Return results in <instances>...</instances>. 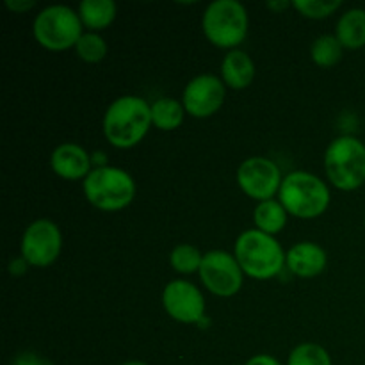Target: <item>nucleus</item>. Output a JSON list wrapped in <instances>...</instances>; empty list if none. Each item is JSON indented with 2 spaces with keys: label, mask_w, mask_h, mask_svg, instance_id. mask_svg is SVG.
Listing matches in <instances>:
<instances>
[{
  "label": "nucleus",
  "mask_w": 365,
  "mask_h": 365,
  "mask_svg": "<svg viewBox=\"0 0 365 365\" xmlns=\"http://www.w3.org/2000/svg\"><path fill=\"white\" fill-rule=\"evenodd\" d=\"M123 365H148V364L139 362V360H134V362H127V364H123Z\"/></svg>",
  "instance_id": "c756f323"
},
{
  "label": "nucleus",
  "mask_w": 365,
  "mask_h": 365,
  "mask_svg": "<svg viewBox=\"0 0 365 365\" xmlns=\"http://www.w3.org/2000/svg\"><path fill=\"white\" fill-rule=\"evenodd\" d=\"M225 82L214 75L195 77L184 89L182 103L192 118H209L220 110L225 102Z\"/></svg>",
  "instance_id": "f8f14e48"
},
{
  "label": "nucleus",
  "mask_w": 365,
  "mask_h": 365,
  "mask_svg": "<svg viewBox=\"0 0 365 365\" xmlns=\"http://www.w3.org/2000/svg\"><path fill=\"white\" fill-rule=\"evenodd\" d=\"M50 166L57 177L64 180H81L93 171L91 155L75 143H63L50 157Z\"/></svg>",
  "instance_id": "ddd939ff"
},
{
  "label": "nucleus",
  "mask_w": 365,
  "mask_h": 365,
  "mask_svg": "<svg viewBox=\"0 0 365 365\" xmlns=\"http://www.w3.org/2000/svg\"><path fill=\"white\" fill-rule=\"evenodd\" d=\"M200 278L203 285L220 298H230L242 287V269L237 259L223 250H214L203 255Z\"/></svg>",
  "instance_id": "6e6552de"
},
{
  "label": "nucleus",
  "mask_w": 365,
  "mask_h": 365,
  "mask_svg": "<svg viewBox=\"0 0 365 365\" xmlns=\"http://www.w3.org/2000/svg\"><path fill=\"white\" fill-rule=\"evenodd\" d=\"M246 365H282V364L269 355H257L253 356V359H250L248 362H246Z\"/></svg>",
  "instance_id": "cd10ccee"
},
{
  "label": "nucleus",
  "mask_w": 365,
  "mask_h": 365,
  "mask_svg": "<svg viewBox=\"0 0 365 365\" xmlns=\"http://www.w3.org/2000/svg\"><path fill=\"white\" fill-rule=\"evenodd\" d=\"M78 16L84 27L102 31L116 18V4L113 0H82L78 6Z\"/></svg>",
  "instance_id": "f3484780"
},
{
  "label": "nucleus",
  "mask_w": 365,
  "mask_h": 365,
  "mask_svg": "<svg viewBox=\"0 0 365 365\" xmlns=\"http://www.w3.org/2000/svg\"><path fill=\"white\" fill-rule=\"evenodd\" d=\"M328 180L341 191H355L365 184V143L353 135L334 139L324 153Z\"/></svg>",
  "instance_id": "20e7f679"
},
{
  "label": "nucleus",
  "mask_w": 365,
  "mask_h": 365,
  "mask_svg": "<svg viewBox=\"0 0 365 365\" xmlns=\"http://www.w3.org/2000/svg\"><path fill=\"white\" fill-rule=\"evenodd\" d=\"M312 61L321 68H330L342 59V45L335 36H321L310 48Z\"/></svg>",
  "instance_id": "aec40b11"
},
{
  "label": "nucleus",
  "mask_w": 365,
  "mask_h": 365,
  "mask_svg": "<svg viewBox=\"0 0 365 365\" xmlns=\"http://www.w3.org/2000/svg\"><path fill=\"white\" fill-rule=\"evenodd\" d=\"M327 262V252L314 242H299V245L292 246L285 257L289 271L299 278L317 277L324 271Z\"/></svg>",
  "instance_id": "4468645a"
},
{
  "label": "nucleus",
  "mask_w": 365,
  "mask_h": 365,
  "mask_svg": "<svg viewBox=\"0 0 365 365\" xmlns=\"http://www.w3.org/2000/svg\"><path fill=\"white\" fill-rule=\"evenodd\" d=\"M202 27L212 45L235 48L248 34V13L237 0H216L203 13Z\"/></svg>",
  "instance_id": "423d86ee"
},
{
  "label": "nucleus",
  "mask_w": 365,
  "mask_h": 365,
  "mask_svg": "<svg viewBox=\"0 0 365 365\" xmlns=\"http://www.w3.org/2000/svg\"><path fill=\"white\" fill-rule=\"evenodd\" d=\"M163 305L171 319L178 323H202L205 316V299L191 282L173 280L164 287Z\"/></svg>",
  "instance_id": "9b49d317"
},
{
  "label": "nucleus",
  "mask_w": 365,
  "mask_h": 365,
  "mask_svg": "<svg viewBox=\"0 0 365 365\" xmlns=\"http://www.w3.org/2000/svg\"><path fill=\"white\" fill-rule=\"evenodd\" d=\"M335 38L342 48L356 50L365 46V9H349L339 18Z\"/></svg>",
  "instance_id": "dca6fc26"
},
{
  "label": "nucleus",
  "mask_w": 365,
  "mask_h": 365,
  "mask_svg": "<svg viewBox=\"0 0 365 365\" xmlns=\"http://www.w3.org/2000/svg\"><path fill=\"white\" fill-rule=\"evenodd\" d=\"M185 107L175 98H159L152 103V123L159 130L170 132L175 130L184 121Z\"/></svg>",
  "instance_id": "6ab92c4d"
},
{
  "label": "nucleus",
  "mask_w": 365,
  "mask_h": 365,
  "mask_svg": "<svg viewBox=\"0 0 365 365\" xmlns=\"http://www.w3.org/2000/svg\"><path fill=\"white\" fill-rule=\"evenodd\" d=\"M63 248L61 230L53 221L38 220L29 225L21 239V257L29 266L46 267L53 264Z\"/></svg>",
  "instance_id": "1a4fd4ad"
},
{
  "label": "nucleus",
  "mask_w": 365,
  "mask_h": 365,
  "mask_svg": "<svg viewBox=\"0 0 365 365\" xmlns=\"http://www.w3.org/2000/svg\"><path fill=\"white\" fill-rule=\"evenodd\" d=\"M342 6L341 0H335V2H323V0H294L292 7L298 11L299 14H303L305 18H314V20H321V18H327L330 14H334L339 7Z\"/></svg>",
  "instance_id": "b1692460"
},
{
  "label": "nucleus",
  "mask_w": 365,
  "mask_h": 365,
  "mask_svg": "<svg viewBox=\"0 0 365 365\" xmlns=\"http://www.w3.org/2000/svg\"><path fill=\"white\" fill-rule=\"evenodd\" d=\"M82 21L78 13L68 6H48L34 20V38L43 48L52 52L77 46L82 38Z\"/></svg>",
  "instance_id": "0eeeda50"
},
{
  "label": "nucleus",
  "mask_w": 365,
  "mask_h": 365,
  "mask_svg": "<svg viewBox=\"0 0 365 365\" xmlns=\"http://www.w3.org/2000/svg\"><path fill=\"white\" fill-rule=\"evenodd\" d=\"M36 6L34 0H6V7L13 13H25Z\"/></svg>",
  "instance_id": "a878e982"
},
{
  "label": "nucleus",
  "mask_w": 365,
  "mask_h": 365,
  "mask_svg": "<svg viewBox=\"0 0 365 365\" xmlns=\"http://www.w3.org/2000/svg\"><path fill=\"white\" fill-rule=\"evenodd\" d=\"M75 50H77V56L81 57L84 63L95 64L100 63V61L106 57L107 45L106 39L100 34H96V32H86V34H82V38L78 39Z\"/></svg>",
  "instance_id": "5701e85b"
},
{
  "label": "nucleus",
  "mask_w": 365,
  "mask_h": 365,
  "mask_svg": "<svg viewBox=\"0 0 365 365\" xmlns=\"http://www.w3.org/2000/svg\"><path fill=\"white\" fill-rule=\"evenodd\" d=\"M280 168L266 157H250L239 166L237 170V184L245 195L250 198L273 200V196L280 191L282 185Z\"/></svg>",
  "instance_id": "9d476101"
},
{
  "label": "nucleus",
  "mask_w": 365,
  "mask_h": 365,
  "mask_svg": "<svg viewBox=\"0 0 365 365\" xmlns=\"http://www.w3.org/2000/svg\"><path fill=\"white\" fill-rule=\"evenodd\" d=\"M152 125V106L141 96L125 95L106 110L103 134L114 148L127 150L141 143Z\"/></svg>",
  "instance_id": "f257e3e1"
},
{
  "label": "nucleus",
  "mask_w": 365,
  "mask_h": 365,
  "mask_svg": "<svg viewBox=\"0 0 365 365\" xmlns=\"http://www.w3.org/2000/svg\"><path fill=\"white\" fill-rule=\"evenodd\" d=\"M287 365H331V359L323 346L307 342L292 349Z\"/></svg>",
  "instance_id": "4be33fe9"
},
{
  "label": "nucleus",
  "mask_w": 365,
  "mask_h": 365,
  "mask_svg": "<svg viewBox=\"0 0 365 365\" xmlns=\"http://www.w3.org/2000/svg\"><path fill=\"white\" fill-rule=\"evenodd\" d=\"M13 365H50V364L46 362L45 359H41V356L36 355V353L25 351V353H20V355L14 359Z\"/></svg>",
  "instance_id": "393cba45"
},
{
  "label": "nucleus",
  "mask_w": 365,
  "mask_h": 365,
  "mask_svg": "<svg viewBox=\"0 0 365 365\" xmlns=\"http://www.w3.org/2000/svg\"><path fill=\"white\" fill-rule=\"evenodd\" d=\"M285 253L280 242L260 230H246L235 241V259L242 273L255 280L278 277L285 266Z\"/></svg>",
  "instance_id": "f03ea898"
},
{
  "label": "nucleus",
  "mask_w": 365,
  "mask_h": 365,
  "mask_svg": "<svg viewBox=\"0 0 365 365\" xmlns=\"http://www.w3.org/2000/svg\"><path fill=\"white\" fill-rule=\"evenodd\" d=\"M170 262L177 273L182 274H192L200 271L203 262V255L200 253L198 248L191 245H178L170 253Z\"/></svg>",
  "instance_id": "412c9836"
},
{
  "label": "nucleus",
  "mask_w": 365,
  "mask_h": 365,
  "mask_svg": "<svg viewBox=\"0 0 365 365\" xmlns=\"http://www.w3.org/2000/svg\"><path fill=\"white\" fill-rule=\"evenodd\" d=\"M280 203L287 214L299 220H314L324 214L330 205L328 185L316 175L307 171H292L280 185Z\"/></svg>",
  "instance_id": "7ed1b4c3"
},
{
  "label": "nucleus",
  "mask_w": 365,
  "mask_h": 365,
  "mask_svg": "<svg viewBox=\"0 0 365 365\" xmlns=\"http://www.w3.org/2000/svg\"><path fill=\"white\" fill-rule=\"evenodd\" d=\"M289 6H292V4L285 2V0H271V2H267V4H266L267 9L274 11V13H282V11L287 9Z\"/></svg>",
  "instance_id": "c85d7f7f"
},
{
  "label": "nucleus",
  "mask_w": 365,
  "mask_h": 365,
  "mask_svg": "<svg viewBox=\"0 0 365 365\" xmlns=\"http://www.w3.org/2000/svg\"><path fill=\"white\" fill-rule=\"evenodd\" d=\"M25 271H27V260H25L24 257H20V259L11 260L9 273L13 274V277H20V274H24Z\"/></svg>",
  "instance_id": "bb28decb"
},
{
  "label": "nucleus",
  "mask_w": 365,
  "mask_h": 365,
  "mask_svg": "<svg viewBox=\"0 0 365 365\" xmlns=\"http://www.w3.org/2000/svg\"><path fill=\"white\" fill-rule=\"evenodd\" d=\"M221 77L230 89H245L255 78V64L242 50H230L221 63Z\"/></svg>",
  "instance_id": "2eb2a0df"
},
{
  "label": "nucleus",
  "mask_w": 365,
  "mask_h": 365,
  "mask_svg": "<svg viewBox=\"0 0 365 365\" xmlns=\"http://www.w3.org/2000/svg\"><path fill=\"white\" fill-rule=\"evenodd\" d=\"M253 221L257 225V230L274 235L284 230V227L287 225V210L277 200H266L255 207Z\"/></svg>",
  "instance_id": "a211bd4d"
},
{
  "label": "nucleus",
  "mask_w": 365,
  "mask_h": 365,
  "mask_svg": "<svg viewBox=\"0 0 365 365\" xmlns=\"http://www.w3.org/2000/svg\"><path fill=\"white\" fill-rule=\"evenodd\" d=\"M84 195L96 209L114 212L130 205L135 196V182L121 168L98 166L86 177Z\"/></svg>",
  "instance_id": "39448f33"
}]
</instances>
